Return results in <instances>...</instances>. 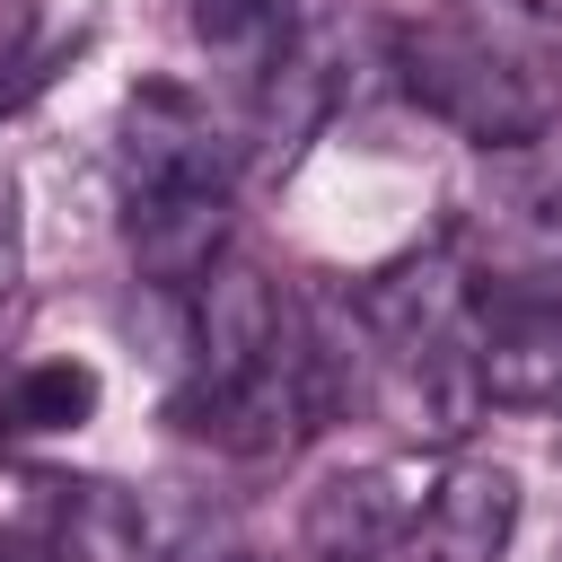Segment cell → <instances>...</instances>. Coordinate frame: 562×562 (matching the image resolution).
<instances>
[{"label":"cell","mask_w":562,"mask_h":562,"mask_svg":"<svg viewBox=\"0 0 562 562\" xmlns=\"http://www.w3.org/2000/svg\"><path fill=\"white\" fill-rule=\"evenodd\" d=\"M18 272H26V211H18V176L0 167V307H9Z\"/></svg>","instance_id":"11"},{"label":"cell","mask_w":562,"mask_h":562,"mask_svg":"<svg viewBox=\"0 0 562 562\" xmlns=\"http://www.w3.org/2000/svg\"><path fill=\"white\" fill-rule=\"evenodd\" d=\"M457 18H474V26H492V35H509L518 18H536V0H457Z\"/></svg>","instance_id":"12"},{"label":"cell","mask_w":562,"mask_h":562,"mask_svg":"<svg viewBox=\"0 0 562 562\" xmlns=\"http://www.w3.org/2000/svg\"><path fill=\"white\" fill-rule=\"evenodd\" d=\"M474 290H562V158L509 149L474 202Z\"/></svg>","instance_id":"4"},{"label":"cell","mask_w":562,"mask_h":562,"mask_svg":"<svg viewBox=\"0 0 562 562\" xmlns=\"http://www.w3.org/2000/svg\"><path fill=\"white\" fill-rule=\"evenodd\" d=\"M465 369L492 413H562V290H474Z\"/></svg>","instance_id":"5"},{"label":"cell","mask_w":562,"mask_h":562,"mask_svg":"<svg viewBox=\"0 0 562 562\" xmlns=\"http://www.w3.org/2000/svg\"><path fill=\"white\" fill-rule=\"evenodd\" d=\"M114 184H123V246L140 281L193 299L228 263V184H237V149L220 140L193 88L149 79L123 97Z\"/></svg>","instance_id":"1"},{"label":"cell","mask_w":562,"mask_h":562,"mask_svg":"<svg viewBox=\"0 0 562 562\" xmlns=\"http://www.w3.org/2000/svg\"><path fill=\"white\" fill-rule=\"evenodd\" d=\"M97 369L88 360H35V369H18L9 386H0V430L9 439H53V430H79L88 413H97Z\"/></svg>","instance_id":"8"},{"label":"cell","mask_w":562,"mask_h":562,"mask_svg":"<svg viewBox=\"0 0 562 562\" xmlns=\"http://www.w3.org/2000/svg\"><path fill=\"white\" fill-rule=\"evenodd\" d=\"M395 79H404V97L430 123H448L483 158L536 149L544 123H553V88L536 79V61L509 35L474 26V18H413V26H395Z\"/></svg>","instance_id":"2"},{"label":"cell","mask_w":562,"mask_h":562,"mask_svg":"<svg viewBox=\"0 0 562 562\" xmlns=\"http://www.w3.org/2000/svg\"><path fill=\"white\" fill-rule=\"evenodd\" d=\"M509 527H518V474L483 465V457H457L448 474H430V501H422L395 562H501Z\"/></svg>","instance_id":"7"},{"label":"cell","mask_w":562,"mask_h":562,"mask_svg":"<svg viewBox=\"0 0 562 562\" xmlns=\"http://www.w3.org/2000/svg\"><path fill=\"white\" fill-rule=\"evenodd\" d=\"M0 562H105V544L70 518V527H0Z\"/></svg>","instance_id":"10"},{"label":"cell","mask_w":562,"mask_h":562,"mask_svg":"<svg viewBox=\"0 0 562 562\" xmlns=\"http://www.w3.org/2000/svg\"><path fill=\"white\" fill-rule=\"evenodd\" d=\"M351 97V18L334 0H299L281 53L255 70V149L263 167H290Z\"/></svg>","instance_id":"3"},{"label":"cell","mask_w":562,"mask_h":562,"mask_svg":"<svg viewBox=\"0 0 562 562\" xmlns=\"http://www.w3.org/2000/svg\"><path fill=\"white\" fill-rule=\"evenodd\" d=\"M430 501V474L413 457H378V465H342L307 492L299 509V553L307 562H395L413 518Z\"/></svg>","instance_id":"6"},{"label":"cell","mask_w":562,"mask_h":562,"mask_svg":"<svg viewBox=\"0 0 562 562\" xmlns=\"http://www.w3.org/2000/svg\"><path fill=\"white\" fill-rule=\"evenodd\" d=\"M290 18H299V0H193V35L228 61H246V70H263L281 53Z\"/></svg>","instance_id":"9"},{"label":"cell","mask_w":562,"mask_h":562,"mask_svg":"<svg viewBox=\"0 0 562 562\" xmlns=\"http://www.w3.org/2000/svg\"><path fill=\"white\" fill-rule=\"evenodd\" d=\"M167 562H263V553H246V544H184V553H167Z\"/></svg>","instance_id":"13"}]
</instances>
